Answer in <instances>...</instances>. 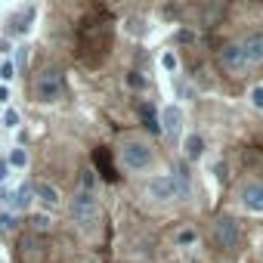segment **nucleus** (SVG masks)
Masks as SVG:
<instances>
[{
	"label": "nucleus",
	"instance_id": "18",
	"mask_svg": "<svg viewBox=\"0 0 263 263\" xmlns=\"http://www.w3.org/2000/svg\"><path fill=\"white\" fill-rule=\"evenodd\" d=\"M78 183H81L78 189H87V192H93V189H96V174H93L90 167H84V171H81V180H78Z\"/></svg>",
	"mask_w": 263,
	"mask_h": 263
},
{
	"label": "nucleus",
	"instance_id": "15",
	"mask_svg": "<svg viewBox=\"0 0 263 263\" xmlns=\"http://www.w3.org/2000/svg\"><path fill=\"white\" fill-rule=\"evenodd\" d=\"M0 124H4L7 130H19V124H22V111H19V108H7L4 118H0Z\"/></svg>",
	"mask_w": 263,
	"mask_h": 263
},
{
	"label": "nucleus",
	"instance_id": "10",
	"mask_svg": "<svg viewBox=\"0 0 263 263\" xmlns=\"http://www.w3.org/2000/svg\"><path fill=\"white\" fill-rule=\"evenodd\" d=\"M31 204H34V189H31V183H25V186H19V189L13 192L10 211H16V214H25V211H31Z\"/></svg>",
	"mask_w": 263,
	"mask_h": 263
},
{
	"label": "nucleus",
	"instance_id": "19",
	"mask_svg": "<svg viewBox=\"0 0 263 263\" xmlns=\"http://www.w3.org/2000/svg\"><path fill=\"white\" fill-rule=\"evenodd\" d=\"M195 238H198V235H195V229H189V226L177 232V245H180V248H189V245H195Z\"/></svg>",
	"mask_w": 263,
	"mask_h": 263
},
{
	"label": "nucleus",
	"instance_id": "25",
	"mask_svg": "<svg viewBox=\"0 0 263 263\" xmlns=\"http://www.w3.org/2000/svg\"><path fill=\"white\" fill-rule=\"evenodd\" d=\"M0 102H4V105L10 102V87L7 84H0Z\"/></svg>",
	"mask_w": 263,
	"mask_h": 263
},
{
	"label": "nucleus",
	"instance_id": "17",
	"mask_svg": "<svg viewBox=\"0 0 263 263\" xmlns=\"http://www.w3.org/2000/svg\"><path fill=\"white\" fill-rule=\"evenodd\" d=\"M143 118H146V124H149L152 134H161V124H158V115H155L152 105H143Z\"/></svg>",
	"mask_w": 263,
	"mask_h": 263
},
{
	"label": "nucleus",
	"instance_id": "8",
	"mask_svg": "<svg viewBox=\"0 0 263 263\" xmlns=\"http://www.w3.org/2000/svg\"><path fill=\"white\" fill-rule=\"evenodd\" d=\"M31 189H34V198H37V204H44L47 211H53V208H59V204H62V195H59V189H56L53 183H47V180H37V183H31Z\"/></svg>",
	"mask_w": 263,
	"mask_h": 263
},
{
	"label": "nucleus",
	"instance_id": "16",
	"mask_svg": "<svg viewBox=\"0 0 263 263\" xmlns=\"http://www.w3.org/2000/svg\"><path fill=\"white\" fill-rule=\"evenodd\" d=\"M50 223H53V220H50V214H44V211L31 214V229H34V232H47V229H50Z\"/></svg>",
	"mask_w": 263,
	"mask_h": 263
},
{
	"label": "nucleus",
	"instance_id": "11",
	"mask_svg": "<svg viewBox=\"0 0 263 263\" xmlns=\"http://www.w3.org/2000/svg\"><path fill=\"white\" fill-rule=\"evenodd\" d=\"M183 152H186L189 161H198V158L204 155V140H201L198 134H189V137L183 140Z\"/></svg>",
	"mask_w": 263,
	"mask_h": 263
},
{
	"label": "nucleus",
	"instance_id": "13",
	"mask_svg": "<svg viewBox=\"0 0 263 263\" xmlns=\"http://www.w3.org/2000/svg\"><path fill=\"white\" fill-rule=\"evenodd\" d=\"M31 22H34V7H28L22 16H16V22H13V28H10V34H28V28H31Z\"/></svg>",
	"mask_w": 263,
	"mask_h": 263
},
{
	"label": "nucleus",
	"instance_id": "24",
	"mask_svg": "<svg viewBox=\"0 0 263 263\" xmlns=\"http://www.w3.org/2000/svg\"><path fill=\"white\" fill-rule=\"evenodd\" d=\"M10 174H13V171H10V164H7V158H0V186H4V183L10 180Z\"/></svg>",
	"mask_w": 263,
	"mask_h": 263
},
{
	"label": "nucleus",
	"instance_id": "20",
	"mask_svg": "<svg viewBox=\"0 0 263 263\" xmlns=\"http://www.w3.org/2000/svg\"><path fill=\"white\" fill-rule=\"evenodd\" d=\"M13 78H16V65H13V62H0V81L10 84Z\"/></svg>",
	"mask_w": 263,
	"mask_h": 263
},
{
	"label": "nucleus",
	"instance_id": "6",
	"mask_svg": "<svg viewBox=\"0 0 263 263\" xmlns=\"http://www.w3.org/2000/svg\"><path fill=\"white\" fill-rule=\"evenodd\" d=\"M214 238H217L220 248L235 251V248L241 245V229H238V223H235L232 217H220V220L214 223Z\"/></svg>",
	"mask_w": 263,
	"mask_h": 263
},
{
	"label": "nucleus",
	"instance_id": "2",
	"mask_svg": "<svg viewBox=\"0 0 263 263\" xmlns=\"http://www.w3.org/2000/svg\"><path fill=\"white\" fill-rule=\"evenodd\" d=\"M189 192H192V183H189V174L183 167H177L174 174H164V177H152L146 183V198H152L158 204L189 198Z\"/></svg>",
	"mask_w": 263,
	"mask_h": 263
},
{
	"label": "nucleus",
	"instance_id": "1",
	"mask_svg": "<svg viewBox=\"0 0 263 263\" xmlns=\"http://www.w3.org/2000/svg\"><path fill=\"white\" fill-rule=\"evenodd\" d=\"M220 62H223V68L232 71V74L260 65V62H263V31H260V34H248V37H241V41L223 47V50H220Z\"/></svg>",
	"mask_w": 263,
	"mask_h": 263
},
{
	"label": "nucleus",
	"instance_id": "9",
	"mask_svg": "<svg viewBox=\"0 0 263 263\" xmlns=\"http://www.w3.org/2000/svg\"><path fill=\"white\" fill-rule=\"evenodd\" d=\"M241 204L254 214H263V183H248L241 189Z\"/></svg>",
	"mask_w": 263,
	"mask_h": 263
},
{
	"label": "nucleus",
	"instance_id": "4",
	"mask_svg": "<svg viewBox=\"0 0 263 263\" xmlns=\"http://www.w3.org/2000/svg\"><path fill=\"white\" fill-rule=\"evenodd\" d=\"M68 211H71V220H74L84 232H93V229H96V223H99V201H96V192L78 189L74 198H71V204H68Z\"/></svg>",
	"mask_w": 263,
	"mask_h": 263
},
{
	"label": "nucleus",
	"instance_id": "12",
	"mask_svg": "<svg viewBox=\"0 0 263 263\" xmlns=\"http://www.w3.org/2000/svg\"><path fill=\"white\" fill-rule=\"evenodd\" d=\"M7 164H10V171H25L28 167V152L22 146H13L7 152Z\"/></svg>",
	"mask_w": 263,
	"mask_h": 263
},
{
	"label": "nucleus",
	"instance_id": "22",
	"mask_svg": "<svg viewBox=\"0 0 263 263\" xmlns=\"http://www.w3.org/2000/svg\"><path fill=\"white\" fill-rule=\"evenodd\" d=\"M161 65H164V71H171V74H174L180 62H177V56H174V53H164V56H161Z\"/></svg>",
	"mask_w": 263,
	"mask_h": 263
},
{
	"label": "nucleus",
	"instance_id": "7",
	"mask_svg": "<svg viewBox=\"0 0 263 263\" xmlns=\"http://www.w3.org/2000/svg\"><path fill=\"white\" fill-rule=\"evenodd\" d=\"M158 124H161V134L177 137L180 130H183V108H180V105H164V108H161Z\"/></svg>",
	"mask_w": 263,
	"mask_h": 263
},
{
	"label": "nucleus",
	"instance_id": "27",
	"mask_svg": "<svg viewBox=\"0 0 263 263\" xmlns=\"http://www.w3.org/2000/svg\"><path fill=\"white\" fill-rule=\"evenodd\" d=\"M0 263H4V260H0Z\"/></svg>",
	"mask_w": 263,
	"mask_h": 263
},
{
	"label": "nucleus",
	"instance_id": "5",
	"mask_svg": "<svg viewBox=\"0 0 263 263\" xmlns=\"http://www.w3.org/2000/svg\"><path fill=\"white\" fill-rule=\"evenodd\" d=\"M62 71L59 68H44L37 78H34V99L44 102V105H53L62 99Z\"/></svg>",
	"mask_w": 263,
	"mask_h": 263
},
{
	"label": "nucleus",
	"instance_id": "26",
	"mask_svg": "<svg viewBox=\"0 0 263 263\" xmlns=\"http://www.w3.org/2000/svg\"><path fill=\"white\" fill-rule=\"evenodd\" d=\"M7 50H10V44H7V41H0V53H7Z\"/></svg>",
	"mask_w": 263,
	"mask_h": 263
},
{
	"label": "nucleus",
	"instance_id": "23",
	"mask_svg": "<svg viewBox=\"0 0 263 263\" xmlns=\"http://www.w3.org/2000/svg\"><path fill=\"white\" fill-rule=\"evenodd\" d=\"M127 84H130V87H134V90H143V87H146V81L140 78V71H130V78H127Z\"/></svg>",
	"mask_w": 263,
	"mask_h": 263
},
{
	"label": "nucleus",
	"instance_id": "3",
	"mask_svg": "<svg viewBox=\"0 0 263 263\" xmlns=\"http://www.w3.org/2000/svg\"><path fill=\"white\" fill-rule=\"evenodd\" d=\"M118 161H121V167L130 171V174H143V171H149V167L155 164V152H152L149 143H143V140H124L121 149H118Z\"/></svg>",
	"mask_w": 263,
	"mask_h": 263
},
{
	"label": "nucleus",
	"instance_id": "14",
	"mask_svg": "<svg viewBox=\"0 0 263 263\" xmlns=\"http://www.w3.org/2000/svg\"><path fill=\"white\" fill-rule=\"evenodd\" d=\"M16 226H19V214L10 211V208H4V211H0V229H4V232H13Z\"/></svg>",
	"mask_w": 263,
	"mask_h": 263
},
{
	"label": "nucleus",
	"instance_id": "21",
	"mask_svg": "<svg viewBox=\"0 0 263 263\" xmlns=\"http://www.w3.org/2000/svg\"><path fill=\"white\" fill-rule=\"evenodd\" d=\"M248 99H251V105H254L257 111H263V84H260V87H254V90L248 93Z\"/></svg>",
	"mask_w": 263,
	"mask_h": 263
}]
</instances>
